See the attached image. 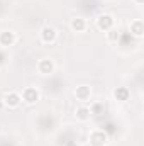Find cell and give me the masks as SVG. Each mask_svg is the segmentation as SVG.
I'll use <instances>...</instances> for the list:
<instances>
[{
  "label": "cell",
  "mask_w": 144,
  "mask_h": 146,
  "mask_svg": "<svg viewBox=\"0 0 144 146\" xmlns=\"http://www.w3.org/2000/svg\"><path fill=\"white\" fill-rule=\"evenodd\" d=\"M39 37H41V41H42L44 44H53V42L56 41V37H58V31H56V27H53V26H44V27L39 31Z\"/></svg>",
  "instance_id": "8992f818"
},
{
  "label": "cell",
  "mask_w": 144,
  "mask_h": 146,
  "mask_svg": "<svg viewBox=\"0 0 144 146\" xmlns=\"http://www.w3.org/2000/svg\"><path fill=\"white\" fill-rule=\"evenodd\" d=\"M88 143H90V146H107L108 134L104 129H93L88 134Z\"/></svg>",
  "instance_id": "7a4b0ae2"
},
{
  "label": "cell",
  "mask_w": 144,
  "mask_h": 146,
  "mask_svg": "<svg viewBox=\"0 0 144 146\" xmlns=\"http://www.w3.org/2000/svg\"><path fill=\"white\" fill-rule=\"evenodd\" d=\"M36 68H37V73H39V75H42V76H49V75L54 73L56 65H54V61H53L51 58H41V60L37 61Z\"/></svg>",
  "instance_id": "5b68a950"
},
{
  "label": "cell",
  "mask_w": 144,
  "mask_h": 146,
  "mask_svg": "<svg viewBox=\"0 0 144 146\" xmlns=\"http://www.w3.org/2000/svg\"><path fill=\"white\" fill-rule=\"evenodd\" d=\"M129 31H131V34L134 37H137V39H141L144 36V22L141 19H134V21H131V24H129Z\"/></svg>",
  "instance_id": "30bf717a"
},
{
  "label": "cell",
  "mask_w": 144,
  "mask_h": 146,
  "mask_svg": "<svg viewBox=\"0 0 144 146\" xmlns=\"http://www.w3.org/2000/svg\"><path fill=\"white\" fill-rule=\"evenodd\" d=\"M70 29L73 33H85L87 31V19L83 17H73L70 21Z\"/></svg>",
  "instance_id": "7c38bea8"
},
{
  "label": "cell",
  "mask_w": 144,
  "mask_h": 146,
  "mask_svg": "<svg viewBox=\"0 0 144 146\" xmlns=\"http://www.w3.org/2000/svg\"><path fill=\"white\" fill-rule=\"evenodd\" d=\"M66 146H76V145H75V143H68Z\"/></svg>",
  "instance_id": "e0dca14e"
},
{
  "label": "cell",
  "mask_w": 144,
  "mask_h": 146,
  "mask_svg": "<svg viewBox=\"0 0 144 146\" xmlns=\"http://www.w3.org/2000/svg\"><path fill=\"white\" fill-rule=\"evenodd\" d=\"M75 117H76V121H80V122L90 121V117H92L90 107H88V106H78V107L75 109Z\"/></svg>",
  "instance_id": "8fae6325"
},
{
  "label": "cell",
  "mask_w": 144,
  "mask_h": 146,
  "mask_svg": "<svg viewBox=\"0 0 144 146\" xmlns=\"http://www.w3.org/2000/svg\"><path fill=\"white\" fill-rule=\"evenodd\" d=\"M95 26L98 31H104L107 33L112 27H115V17L112 14H100L97 19H95Z\"/></svg>",
  "instance_id": "6da1fadb"
},
{
  "label": "cell",
  "mask_w": 144,
  "mask_h": 146,
  "mask_svg": "<svg viewBox=\"0 0 144 146\" xmlns=\"http://www.w3.org/2000/svg\"><path fill=\"white\" fill-rule=\"evenodd\" d=\"M73 95H75V99H76L78 102L87 104V102H90V100H92L93 90H92V87H88V85H78V87L75 88Z\"/></svg>",
  "instance_id": "277c9868"
},
{
  "label": "cell",
  "mask_w": 144,
  "mask_h": 146,
  "mask_svg": "<svg viewBox=\"0 0 144 146\" xmlns=\"http://www.w3.org/2000/svg\"><path fill=\"white\" fill-rule=\"evenodd\" d=\"M17 42V34L10 29H5L0 33V46L2 48H12Z\"/></svg>",
  "instance_id": "ba28073f"
},
{
  "label": "cell",
  "mask_w": 144,
  "mask_h": 146,
  "mask_svg": "<svg viewBox=\"0 0 144 146\" xmlns=\"http://www.w3.org/2000/svg\"><path fill=\"white\" fill-rule=\"evenodd\" d=\"M112 97L117 102H127L131 99V90L127 87H115L114 92H112Z\"/></svg>",
  "instance_id": "9c48e42d"
},
{
  "label": "cell",
  "mask_w": 144,
  "mask_h": 146,
  "mask_svg": "<svg viewBox=\"0 0 144 146\" xmlns=\"http://www.w3.org/2000/svg\"><path fill=\"white\" fill-rule=\"evenodd\" d=\"M134 3H137V5H141V3H144V0H132Z\"/></svg>",
  "instance_id": "2e32d148"
},
{
  "label": "cell",
  "mask_w": 144,
  "mask_h": 146,
  "mask_svg": "<svg viewBox=\"0 0 144 146\" xmlns=\"http://www.w3.org/2000/svg\"><path fill=\"white\" fill-rule=\"evenodd\" d=\"M20 99H22L24 104H27V106H34L37 100L41 99V92L37 90L36 87H26V88L22 90V94H20Z\"/></svg>",
  "instance_id": "3957f363"
},
{
  "label": "cell",
  "mask_w": 144,
  "mask_h": 146,
  "mask_svg": "<svg viewBox=\"0 0 144 146\" xmlns=\"http://www.w3.org/2000/svg\"><path fill=\"white\" fill-rule=\"evenodd\" d=\"M3 104H5V107H9V109H17V107L22 104L20 94H19V92H15V90L7 92V94H5V97H3Z\"/></svg>",
  "instance_id": "52a82bcc"
},
{
  "label": "cell",
  "mask_w": 144,
  "mask_h": 146,
  "mask_svg": "<svg viewBox=\"0 0 144 146\" xmlns=\"http://www.w3.org/2000/svg\"><path fill=\"white\" fill-rule=\"evenodd\" d=\"M5 60H7V56H5V53H2V51H0V66H2L3 63H5Z\"/></svg>",
  "instance_id": "9a60e30c"
},
{
  "label": "cell",
  "mask_w": 144,
  "mask_h": 146,
  "mask_svg": "<svg viewBox=\"0 0 144 146\" xmlns=\"http://www.w3.org/2000/svg\"><path fill=\"white\" fill-rule=\"evenodd\" d=\"M105 37H107V42H110V44H115V42L120 39V31H119V29H115V27H112L110 31H107V33H105Z\"/></svg>",
  "instance_id": "4fadbf2b"
},
{
  "label": "cell",
  "mask_w": 144,
  "mask_h": 146,
  "mask_svg": "<svg viewBox=\"0 0 144 146\" xmlns=\"http://www.w3.org/2000/svg\"><path fill=\"white\" fill-rule=\"evenodd\" d=\"M100 110H102V104H93V106H90V112H92V115L100 114Z\"/></svg>",
  "instance_id": "5bb4252c"
}]
</instances>
